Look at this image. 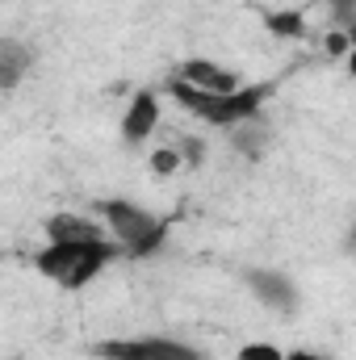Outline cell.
Wrapping results in <instances>:
<instances>
[{"label": "cell", "mask_w": 356, "mask_h": 360, "mask_svg": "<svg viewBox=\"0 0 356 360\" xmlns=\"http://www.w3.org/2000/svg\"><path fill=\"white\" fill-rule=\"evenodd\" d=\"M168 96L177 101L184 113H193L197 122H205V126L239 130V126H248V122L260 117L265 101L272 96V84H248V89H239V92H201L172 76L168 80Z\"/></svg>", "instance_id": "6da1fadb"}, {"label": "cell", "mask_w": 356, "mask_h": 360, "mask_svg": "<svg viewBox=\"0 0 356 360\" xmlns=\"http://www.w3.org/2000/svg\"><path fill=\"white\" fill-rule=\"evenodd\" d=\"M117 256H122V248L113 239L109 243H46L34 256V269L59 289H84L92 276L105 272Z\"/></svg>", "instance_id": "3957f363"}, {"label": "cell", "mask_w": 356, "mask_h": 360, "mask_svg": "<svg viewBox=\"0 0 356 360\" xmlns=\"http://www.w3.org/2000/svg\"><path fill=\"white\" fill-rule=\"evenodd\" d=\"M285 360H323L319 352H306V348H298V352H289Z\"/></svg>", "instance_id": "5bb4252c"}, {"label": "cell", "mask_w": 356, "mask_h": 360, "mask_svg": "<svg viewBox=\"0 0 356 360\" xmlns=\"http://www.w3.org/2000/svg\"><path fill=\"white\" fill-rule=\"evenodd\" d=\"M46 239L51 243H109V231L96 214L59 210V214L46 218Z\"/></svg>", "instance_id": "5b68a950"}, {"label": "cell", "mask_w": 356, "mask_h": 360, "mask_svg": "<svg viewBox=\"0 0 356 360\" xmlns=\"http://www.w3.org/2000/svg\"><path fill=\"white\" fill-rule=\"evenodd\" d=\"M25 68H30V55L21 51V42H4L0 46V80H4V89H17Z\"/></svg>", "instance_id": "9c48e42d"}, {"label": "cell", "mask_w": 356, "mask_h": 360, "mask_svg": "<svg viewBox=\"0 0 356 360\" xmlns=\"http://www.w3.org/2000/svg\"><path fill=\"white\" fill-rule=\"evenodd\" d=\"M243 281H248V289L265 302L268 310H276V314H289V310H293V302H298V289H293V281H289L285 272L248 269V272H243Z\"/></svg>", "instance_id": "52a82bcc"}, {"label": "cell", "mask_w": 356, "mask_h": 360, "mask_svg": "<svg viewBox=\"0 0 356 360\" xmlns=\"http://www.w3.org/2000/svg\"><path fill=\"white\" fill-rule=\"evenodd\" d=\"M323 51H327V55H344V59H348V51H352V34H348V30L327 34V38H323Z\"/></svg>", "instance_id": "4fadbf2b"}, {"label": "cell", "mask_w": 356, "mask_h": 360, "mask_svg": "<svg viewBox=\"0 0 356 360\" xmlns=\"http://www.w3.org/2000/svg\"><path fill=\"white\" fill-rule=\"evenodd\" d=\"M348 76H352V80H356V46H352V51H348Z\"/></svg>", "instance_id": "9a60e30c"}, {"label": "cell", "mask_w": 356, "mask_h": 360, "mask_svg": "<svg viewBox=\"0 0 356 360\" xmlns=\"http://www.w3.org/2000/svg\"><path fill=\"white\" fill-rule=\"evenodd\" d=\"M155 126H160V96L155 92H134L130 109L122 113V143L139 147L155 134Z\"/></svg>", "instance_id": "ba28073f"}, {"label": "cell", "mask_w": 356, "mask_h": 360, "mask_svg": "<svg viewBox=\"0 0 356 360\" xmlns=\"http://www.w3.org/2000/svg\"><path fill=\"white\" fill-rule=\"evenodd\" d=\"M177 80H184V84H193V89H201V92H239V89H248L239 72H231V68H222V63H214V59H184V63L177 68Z\"/></svg>", "instance_id": "8992f818"}, {"label": "cell", "mask_w": 356, "mask_h": 360, "mask_svg": "<svg viewBox=\"0 0 356 360\" xmlns=\"http://www.w3.org/2000/svg\"><path fill=\"white\" fill-rule=\"evenodd\" d=\"M265 25H268V34H276V38H302L306 34L302 13H268Z\"/></svg>", "instance_id": "30bf717a"}, {"label": "cell", "mask_w": 356, "mask_h": 360, "mask_svg": "<svg viewBox=\"0 0 356 360\" xmlns=\"http://www.w3.org/2000/svg\"><path fill=\"white\" fill-rule=\"evenodd\" d=\"M235 360H285V352L276 348V344H268V340H252V344H243Z\"/></svg>", "instance_id": "8fae6325"}, {"label": "cell", "mask_w": 356, "mask_h": 360, "mask_svg": "<svg viewBox=\"0 0 356 360\" xmlns=\"http://www.w3.org/2000/svg\"><path fill=\"white\" fill-rule=\"evenodd\" d=\"M180 168V147H160L155 155H151V172L155 176H172Z\"/></svg>", "instance_id": "7c38bea8"}, {"label": "cell", "mask_w": 356, "mask_h": 360, "mask_svg": "<svg viewBox=\"0 0 356 360\" xmlns=\"http://www.w3.org/2000/svg\"><path fill=\"white\" fill-rule=\"evenodd\" d=\"M348 248H352V252H356V226H352V235H348Z\"/></svg>", "instance_id": "2e32d148"}, {"label": "cell", "mask_w": 356, "mask_h": 360, "mask_svg": "<svg viewBox=\"0 0 356 360\" xmlns=\"http://www.w3.org/2000/svg\"><path fill=\"white\" fill-rule=\"evenodd\" d=\"M101 360H205L197 348L168 340V335H143V340H105L96 344Z\"/></svg>", "instance_id": "277c9868"}, {"label": "cell", "mask_w": 356, "mask_h": 360, "mask_svg": "<svg viewBox=\"0 0 356 360\" xmlns=\"http://www.w3.org/2000/svg\"><path fill=\"white\" fill-rule=\"evenodd\" d=\"M92 214L105 222L109 239L126 252V256H155L168 239V218L164 214H151L147 205H134L126 197H105L92 205Z\"/></svg>", "instance_id": "7a4b0ae2"}]
</instances>
